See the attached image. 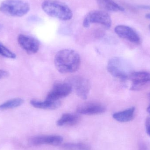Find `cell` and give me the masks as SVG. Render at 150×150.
<instances>
[{"label":"cell","instance_id":"cell-22","mask_svg":"<svg viewBox=\"0 0 150 150\" xmlns=\"http://www.w3.org/2000/svg\"><path fill=\"white\" fill-rule=\"evenodd\" d=\"M137 8L141 9L150 10V5H139L137 6Z\"/></svg>","mask_w":150,"mask_h":150},{"label":"cell","instance_id":"cell-6","mask_svg":"<svg viewBox=\"0 0 150 150\" xmlns=\"http://www.w3.org/2000/svg\"><path fill=\"white\" fill-rule=\"evenodd\" d=\"M67 82L79 97L82 99H87L91 88L90 82L87 79L83 77L74 76L69 79Z\"/></svg>","mask_w":150,"mask_h":150},{"label":"cell","instance_id":"cell-13","mask_svg":"<svg viewBox=\"0 0 150 150\" xmlns=\"http://www.w3.org/2000/svg\"><path fill=\"white\" fill-rule=\"evenodd\" d=\"M30 104L35 108L46 110H54L59 107L61 102L59 100L53 101L46 99L44 101L32 100L30 101Z\"/></svg>","mask_w":150,"mask_h":150},{"label":"cell","instance_id":"cell-21","mask_svg":"<svg viewBox=\"0 0 150 150\" xmlns=\"http://www.w3.org/2000/svg\"><path fill=\"white\" fill-rule=\"evenodd\" d=\"M8 75V73L7 71L0 69V79L4 78L7 77Z\"/></svg>","mask_w":150,"mask_h":150},{"label":"cell","instance_id":"cell-8","mask_svg":"<svg viewBox=\"0 0 150 150\" xmlns=\"http://www.w3.org/2000/svg\"><path fill=\"white\" fill-rule=\"evenodd\" d=\"M128 80L131 82V90L140 91L150 83V73L147 71L133 72Z\"/></svg>","mask_w":150,"mask_h":150},{"label":"cell","instance_id":"cell-24","mask_svg":"<svg viewBox=\"0 0 150 150\" xmlns=\"http://www.w3.org/2000/svg\"><path fill=\"white\" fill-rule=\"evenodd\" d=\"M145 18L147 19H150V13L146 14L145 15Z\"/></svg>","mask_w":150,"mask_h":150},{"label":"cell","instance_id":"cell-20","mask_svg":"<svg viewBox=\"0 0 150 150\" xmlns=\"http://www.w3.org/2000/svg\"><path fill=\"white\" fill-rule=\"evenodd\" d=\"M146 132L150 137V116L147 118L145 122Z\"/></svg>","mask_w":150,"mask_h":150},{"label":"cell","instance_id":"cell-9","mask_svg":"<svg viewBox=\"0 0 150 150\" xmlns=\"http://www.w3.org/2000/svg\"><path fill=\"white\" fill-rule=\"evenodd\" d=\"M114 30L116 34L121 38L137 45L141 43V39L139 34L135 30L129 26L120 25L115 28Z\"/></svg>","mask_w":150,"mask_h":150},{"label":"cell","instance_id":"cell-3","mask_svg":"<svg viewBox=\"0 0 150 150\" xmlns=\"http://www.w3.org/2000/svg\"><path fill=\"white\" fill-rule=\"evenodd\" d=\"M107 70L110 74L122 81L128 80L134 71L130 63L121 58L115 57L108 61Z\"/></svg>","mask_w":150,"mask_h":150},{"label":"cell","instance_id":"cell-16","mask_svg":"<svg viewBox=\"0 0 150 150\" xmlns=\"http://www.w3.org/2000/svg\"><path fill=\"white\" fill-rule=\"evenodd\" d=\"M80 117L77 115L71 113L64 114L57 121V125L59 127L74 126L78 123Z\"/></svg>","mask_w":150,"mask_h":150},{"label":"cell","instance_id":"cell-5","mask_svg":"<svg viewBox=\"0 0 150 150\" xmlns=\"http://www.w3.org/2000/svg\"><path fill=\"white\" fill-rule=\"evenodd\" d=\"M112 23L111 17L106 11L93 10L86 15L83 21V25L85 28H88L92 24H99L108 29L111 27Z\"/></svg>","mask_w":150,"mask_h":150},{"label":"cell","instance_id":"cell-26","mask_svg":"<svg viewBox=\"0 0 150 150\" xmlns=\"http://www.w3.org/2000/svg\"><path fill=\"white\" fill-rule=\"evenodd\" d=\"M149 30H150V25H149Z\"/></svg>","mask_w":150,"mask_h":150},{"label":"cell","instance_id":"cell-25","mask_svg":"<svg viewBox=\"0 0 150 150\" xmlns=\"http://www.w3.org/2000/svg\"><path fill=\"white\" fill-rule=\"evenodd\" d=\"M2 25L1 24H0V31H1V29H2Z\"/></svg>","mask_w":150,"mask_h":150},{"label":"cell","instance_id":"cell-23","mask_svg":"<svg viewBox=\"0 0 150 150\" xmlns=\"http://www.w3.org/2000/svg\"><path fill=\"white\" fill-rule=\"evenodd\" d=\"M149 98L150 100V93L149 94ZM147 112H148L150 114V104L149 105V106L148 107V108H147Z\"/></svg>","mask_w":150,"mask_h":150},{"label":"cell","instance_id":"cell-15","mask_svg":"<svg viewBox=\"0 0 150 150\" xmlns=\"http://www.w3.org/2000/svg\"><path fill=\"white\" fill-rule=\"evenodd\" d=\"M135 111V108L132 107L123 111L115 113L113 114V118L119 122H128L134 118Z\"/></svg>","mask_w":150,"mask_h":150},{"label":"cell","instance_id":"cell-14","mask_svg":"<svg viewBox=\"0 0 150 150\" xmlns=\"http://www.w3.org/2000/svg\"><path fill=\"white\" fill-rule=\"evenodd\" d=\"M96 1L98 6L105 11L120 12L125 10L123 7L114 0H96Z\"/></svg>","mask_w":150,"mask_h":150},{"label":"cell","instance_id":"cell-4","mask_svg":"<svg viewBox=\"0 0 150 150\" xmlns=\"http://www.w3.org/2000/svg\"><path fill=\"white\" fill-rule=\"evenodd\" d=\"M30 10L29 4L23 0H5L0 4V11L10 16H23Z\"/></svg>","mask_w":150,"mask_h":150},{"label":"cell","instance_id":"cell-17","mask_svg":"<svg viewBox=\"0 0 150 150\" xmlns=\"http://www.w3.org/2000/svg\"><path fill=\"white\" fill-rule=\"evenodd\" d=\"M23 102V100L20 98L9 100L0 105V110H8L16 108L22 105Z\"/></svg>","mask_w":150,"mask_h":150},{"label":"cell","instance_id":"cell-7","mask_svg":"<svg viewBox=\"0 0 150 150\" xmlns=\"http://www.w3.org/2000/svg\"><path fill=\"white\" fill-rule=\"evenodd\" d=\"M72 91V86L68 82L55 83L47 94L46 99L58 101L68 96Z\"/></svg>","mask_w":150,"mask_h":150},{"label":"cell","instance_id":"cell-19","mask_svg":"<svg viewBox=\"0 0 150 150\" xmlns=\"http://www.w3.org/2000/svg\"><path fill=\"white\" fill-rule=\"evenodd\" d=\"M0 55L8 59H15L16 57L14 53L1 43H0Z\"/></svg>","mask_w":150,"mask_h":150},{"label":"cell","instance_id":"cell-10","mask_svg":"<svg viewBox=\"0 0 150 150\" xmlns=\"http://www.w3.org/2000/svg\"><path fill=\"white\" fill-rule=\"evenodd\" d=\"M63 141V137L59 135H40L31 137L29 144L33 146L48 144L54 146L61 145Z\"/></svg>","mask_w":150,"mask_h":150},{"label":"cell","instance_id":"cell-11","mask_svg":"<svg viewBox=\"0 0 150 150\" xmlns=\"http://www.w3.org/2000/svg\"><path fill=\"white\" fill-rule=\"evenodd\" d=\"M18 42L21 47L29 54H35L39 49V41L35 38L24 34L18 37Z\"/></svg>","mask_w":150,"mask_h":150},{"label":"cell","instance_id":"cell-1","mask_svg":"<svg viewBox=\"0 0 150 150\" xmlns=\"http://www.w3.org/2000/svg\"><path fill=\"white\" fill-rule=\"evenodd\" d=\"M54 65L62 74H69L78 70L81 64L79 54L73 50L64 49L59 51L55 55Z\"/></svg>","mask_w":150,"mask_h":150},{"label":"cell","instance_id":"cell-12","mask_svg":"<svg viewBox=\"0 0 150 150\" xmlns=\"http://www.w3.org/2000/svg\"><path fill=\"white\" fill-rule=\"evenodd\" d=\"M76 111L80 114L94 115L105 112L106 111V108L100 103L89 102L80 105L78 107Z\"/></svg>","mask_w":150,"mask_h":150},{"label":"cell","instance_id":"cell-2","mask_svg":"<svg viewBox=\"0 0 150 150\" xmlns=\"http://www.w3.org/2000/svg\"><path fill=\"white\" fill-rule=\"evenodd\" d=\"M41 7L47 15L60 20L67 21L73 17V12L70 8L60 1L45 0L42 3Z\"/></svg>","mask_w":150,"mask_h":150},{"label":"cell","instance_id":"cell-18","mask_svg":"<svg viewBox=\"0 0 150 150\" xmlns=\"http://www.w3.org/2000/svg\"><path fill=\"white\" fill-rule=\"evenodd\" d=\"M62 148L64 150H91V147L88 144L83 143H68L62 145Z\"/></svg>","mask_w":150,"mask_h":150}]
</instances>
